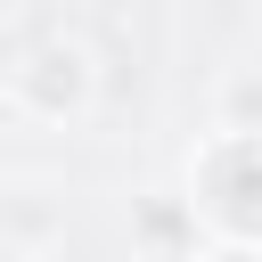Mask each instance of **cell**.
Listing matches in <instances>:
<instances>
[{
  "label": "cell",
  "instance_id": "obj_3",
  "mask_svg": "<svg viewBox=\"0 0 262 262\" xmlns=\"http://www.w3.org/2000/svg\"><path fill=\"white\" fill-rule=\"evenodd\" d=\"M139 237H147L156 254H180V237H196V221H188L180 196H156V205H139Z\"/></svg>",
  "mask_w": 262,
  "mask_h": 262
},
{
  "label": "cell",
  "instance_id": "obj_1",
  "mask_svg": "<svg viewBox=\"0 0 262 262\" xmlns=\"http://www.w3.org/2000/svg\"><path fill=\"white\" fill-rule=\"evenodd\" d=\"M180 205L221 246H254V229H262V139L213 123L196 139V156H188V196Z\"/></svg>",
  "mask_w": 262,
  "mask_h": 262
},
{
  "label": "cell",
  "instance_id": "obj_4",
  "mask_svg": "<svg viewBox=\"0 0 262 262\" xmlns=\"http://www.w3.org/2000/svg\"><path fill=\"white\" fill-rule=\"evenodd\" d=\"M221 123H229V131H262V123H254V74H237V82H229V98H221Z\"/></svg>",
  "mask_w": 262,
  "mask_h": 262
},
{
  "label": "cell",
  "instance_id": "obj_2",
  "mask_svg": "<svg viewBox=\"0 0 262 262\" xmlns=\"http://www.w3.org/2000/svg\"><path fill=\"white\" fill-rule=\"evenodd\" d=\"M90 98H98V57L74 33H41L8 66V106L33 123H74V115H90Z\"/></svg>",
  "mask_w": 262,
  "mask_h": 262
},
{
  "label": "cell",
  "instance_id": "obj_5",
  "mask_svg": "<svg viewBox=\"0 0 262 262\" xmlns=\"http://www.w3.org/2000/svg\"><path fill=\"white\" fill-rule=\"evenodd\" d=\"M205 262H262V254H254V246H213Z\"/></svg>",
  "mask_w": 262,
  "mask_h": 262
},
{
  "label": "cell",
  "instance_id": "obj_6",
  "mask_svg": "<svg viewBox=\"0 0 262 262\" xmlns=\"http://www.w3.org/2000/svg\"><path fill=\"white\" fill-rule=\"evenodd\" d=\"M0 262H33V254H25V246H0Z\"/></svg>",
  "mask_w": 262,
  "mask_h": 262
}]
</instances>
